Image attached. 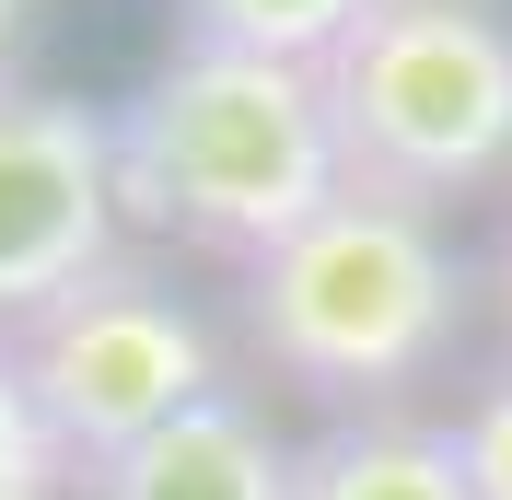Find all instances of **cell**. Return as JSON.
Masks as SVG:
<instances>
[{"instance_id":"9c48e42d","label":"cell","mask_w":512,"mask_h":500,"mask_svg":"<svg viewBox=\"0 0 512 500\" xmlns=\"http://www.w3.org/2000/svg\"><path fill=\"white\" fill-rule=\"evenodd\" d=\"M70 477H82V466H70V442L47 431L24 361H12V338H0V500H59Z\"/></svg>"},{"instance_id":"ba28073f","label":"cell","mask_w":512,"mask_h":500,"mask_svg":"<svg viewBox=\"0 0 512 500\" xmlns=\"http://www.w3.org/2000/svg\"><path fill=\"white\" fill-rule=\"evenodd\" d=\"M175 12H187V35H210V47L326 70V59H338V35L373 12V0H175Z\"/></svg>"},{"instance_id":"8fae6325","label":"cell","mask_w":512,"mask_h":500,"mask_svg":"<svg viewBox=\"0 0 512 500\" xmlns=\"http://www.w3.org/2000/svg\"><path fill=\"white\" fill-rule=\"evenodd\" d=\"M12 35H24V0H0V59H12Z\"/></svg>"},{"instance_id":"7c38bea8","label":"cell","mask_w":512,"mask_h":500,"mask_svg":"<svg viewBox=\"0 0 512 500\" xmlns=\"http://www.w3.org/2000/svg\"><path fill=\"white\" fill-rule=\"evenodd\" d=\"M501 326H512V233H501Z\"/></svg>"},{"instance_id":"8992f818","label":"cell","mask_w":512,"mask_h":500,"mask_svg":"<svg viewBox=\"0 0 512 500\" xmlns=\"http://www.w3.org/2000/svg\"><path fill=\"white\" fill-rule=\"evenodd\" d=\"M82 500H291V442L256 396H198L187 419L140 431L128 454L82 466Z\"/></svg>"},{"instance_id":"52a82bcc","label":"cell","mask_w":512,"mask_h":500,"mask_svg":"<svg viewBox=\"0 0 512 500\" xmlns=\"http://www.w3.org/2000/svg\"><path fill=\"white\" fill-rule=\"evenodd\" d=\"M291 500H478L454 419H408V407H361L326 419L315 442H291Z\"/></svg>"},{"instance_id":"5b68a950","label":"cell","mask_w":512,"mask_h":500,"mask_svg":"<svg viewBox=\"0 0 512 500\" xmlns=\"http://www.w3.org/2000/svg\"><path fill=\"white\" fill-rule=\"evenodd\" d=\"M117 128L105 105L0 82V338L117 256Z\"/></svg>"},{"instance_id":"7a4b0ae2","label":"cell","mask_w":512,"mask_h":500,"mask_svg":"<svg viewBox=\"0 0 512 500\" xmlns=\"http://www.w3.org/2000/svg\"><path fill=\"white\" fill-rule=\"evenodd\" d=\"M233 326H245V349L280 384L361 419V407H396L408 384H431L454 361V338H466V256H454V233L431 210L350 187L233 280Z\"/></svg>"},{"instance_id":"6da1fadb","label":"cell","mask_w":512,"mask_h":500,"mask_svg":"<svg viewBox=\"0 0 512 500\" xmlns=\"http://www.w3.org/2000/svg\"><path fill=\"white\" fill-rule=\"evenodd\" d=\"M105 128H117L128 221L187 233V245L233 256V268H256L268 245H291L326 198H350L326 82L291 70V59L210 47V35H175V47L128 82V105H105Z\"/></svg>"},{"instance_id":"30bf717a","label":"cell","mask_w":512,"mask_h":500,"mask_svg":"<svg viewBox=\"0 0 512 500\" xmlns=\"http://www.w3.org/2000/svg\"><path fill=\"white\" fill-rule=\"evenodd\" d=\"M454 442H466V477H478V500H512V373H489L478 396L454 407Z\"/></svg>"},{"instance_id":"3957f363","label":"cell","mask_w":512,"mask_h":500,"mask_svg":"<svg viewBox=\"0 0 512 500\" xmlns=\"http://www.w3.org/2000/svg\"><path fill=\"white\" fill-rule=\"evenodd\" d=\"M315 82L373 198L443 210L512 175V0H373Z\"/></svg>"},{"instance_id":"277c9868","label":"cell","mask_w":512,"mask_h":500,"mask_svg":"<svg viewBox=\"0 0 512 500\" xmlns=\"http://www.w3.org/2000/svg\"><path fill=\"white\" fill-rule=\"evenodd\" d=\"M12 361H24L47 431L70 442V466H105L140 431L187 419L198 396H222V349L175 291L140 268V256H105L82 291H59L47 314L12 326Z\"/></svg>"}]
</instances>
